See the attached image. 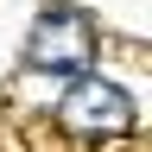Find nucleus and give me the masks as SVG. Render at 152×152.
I'll return each instance as SVG.
<instances>
[{"label":"nucleus","mask_w":152,"mask_h":152,"mask_svg":"<svg viewBox=\"0 0 152 152\" xmlns=\"http://www.w3.org/2000/svg\"><path fill=\"white\" fill-rule=\"evenodd\" d=\"M26 57H32L38 70H51V76H89V70H95V19H89L83 7H51V13H38Z\"/></svg>","instance_id":"f257e3e1"},{"label":"nucleus","mask_w":152,"mask_h":152,"mask_svg":"<svg viewBox=\"0 0 152 152\" xmlns=\"http://www.w3.org/2000/svg\"><path fill=\"white\" fill-rule=\"evenodd\" d=\"M70 95L64 108H57V127L76 133V140H121V133H133V102L121 83H102V76H70Z\"/></svg>","instance_id":"f03ea898"}]
</instances>
